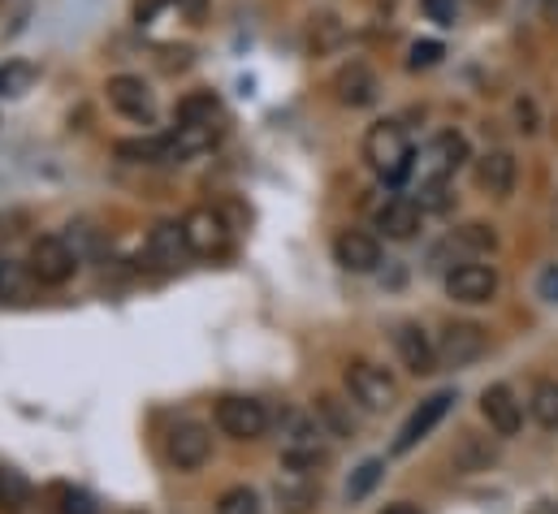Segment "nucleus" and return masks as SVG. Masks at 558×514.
<instances>
[{"label":"nucleus","instance_id":"nucleus-1","mask_svg":"<svg viewBox=\"0 0 558 514\" xmlns=\"http://www.w3.org/2000/svg\"><path fill=\"white\" fill-rule=\"evenodd\" d=\"M364 160L377 178H386L390 186H399L412 169H416V147L408 138V130L399 122H377L364 134Z\"/></svg>","mask_w":558,"mask_h":514},{"label":"nucleus","instance_id":"nucleus-2","mask_svg":"<svg viewBox=\"0 0 558 514\" xmlns=\"http://www.w3.org/2000/svg\"><path fill=\"white\" fill-rule=\"evenodd\" d=\"M342 381H347V393H351L364 411H390L395 397H399V381H395L386 368L368 364V359H351Z\"/></svg>","mask_w":558,"mask_h":514},{"label":"nucleus","instance_id":"nucleus-3","mask_svg":"<svg viewBox=\"0 0 558 514\" xmlns=\"http://www.w3.org/2000/svg\"><path fill=\"white\" fill-rule=\"evenodd\" d=\"M182 234H186V247L195 259H221L230 256V225L221 212L213 208H195L182 217Z\"/></svg>","mask_w":558,"mask_h":514},{"label":"nucleus","instance_id":"nucleus-4","mask_svg":"<svg viewBox=\"0 0 558 514\" xmlns=\"http://www.w3.org/2000/svg\"><path fill=\"white\" fill-rule=\"evenodd\" d=\"M217 428H221L226 437H234V441H260V437L269 432V411H265V402H256V397L230 393V397L217 402Z\"/></svg>","mask_w":558,"mask_h":514},{"label":"nucleus","instance_id":"nucleus-5","mask_svg":"<svg viewBox=\"0 0 558 514\" xmlns=\"http://www.w3.org/2000/svg\"><path fill=\"white\" fill-rule=\"evenodd\" d=\"M485 351H489V333L481 325H472V320H454L437 338V364H446V368H468Z\"/></svg>","mask_w":558,"mask_h":514},{"label":"nucleus","instance_id":"nucleus-6","mask_svg":"<svg viewBox=\"0 0 558 514\" xmlns=\"http://www.w3.org/2000/svg\"><path fill=\"white\" fill-rule=\"evenodd\" d=\"M165 450H169V463L178 472H199L213 458V432L204 424H195V419H182V424L169 428Z\"/></svg>","mask_w":558,"mask_h":514},{"label":"nucleus","instance_id":"nucleus-7","mask_svg":"<svg viewBox=\"0 0 558 514\" xmlns=\"http://www.w3.org/2000/svg\"><path fill=\"white\" fill-rule=\"evenodd\" d=\"M468 160V138L459 130H441L424 151H420V182H450L454 169Z\"/></svg>","mask_w":558,"mask_h":514},{"label":"nucleus","instance_id":"nucleus-8","mask_svg":"<svg viewBox=\"0 0 558 514\" xmlns=\"http://www.w3.org/2000/svg\"><path fill=\"white\" fill-rule=\"evenodd\" d=\"M446 294L454 303H468V307H481L498 294V268L494 264H459L446 272Z\"/></svg>","mask_w":558,"mask_h":514},{"label":"nucleus","instance_id":"nucleus-9","mask_svg":"<svg viewBox=\"0 0 558 514\" xmlns=\"http://www.w3.org/2000/svg\"><path fill=\"white\" fill-rule=\"evenodd\" d=\"M74 268H78V256H74V247L65 238H52L48 234V238H39L31 247V277L39 285H65L74 277Z\"/></svg>","mask_w":558,"mask_h":514},{"label":"nucleus","instance_id":"nucleus-10","mask_svg":"<svg viewBox=\"0 0 558 514\" xmlns=\"http://www.w3.org/2000/svg\"><path fill=\"white\" fill-rule=\"evenodd\" d=\"M450 402H454V393H446V389H441V393H433V397H424L416 411L408 415V424L399 428V437H395L390 454H412L420 441H424V437H428V432H433V428L446 419Z\"/></svg>","mask_w":558,"mask_h":514},{"label":"nucleus","instance_id":"nucleus-11","mask_svg":"<svg viewBox=\"0 0 558 514\" xmlns=\"http://www.w3.org/2000/svg\"><path fill=\"white\" fill-rule=\"evenodd\" d=\"M105 91H109V109H113V113H122V118H131V122H143V126L156 118L151 91H147V83H143L140 74H113Z\"/></svg>","mask_w":558,"mask_h":514},{"label":"nucleus","instance_id":"nucleus-12","mask_svg":"<svg viewBox=\"0 0 558 514\" xmlns=\"http://www.w3.org/2000/svg\"><path fill=\"white\" fill-rule=\"evenodd\" d=\"M481 415L498 437H515L524 428V402L511 386H489L481 393Z\"/></svg>","mask_w":558,"mask_h":514},{"label":"nucleus","instance_id":"nucleus-13","mask_svg":"<svg viewBox=\"0 0 558 514\" xmlns=\"http://www.w3.org/2000/svg\"><path fill=\"white\" fill-rule=\"evenodd\" d=\"M515 182H520V160H515L507 147H494V151H485V156L476 160V186H481L485 195L507 199V195L515 191Z\"/></svg>","mask_w":558,"mask_h":514},{"label":"nucleus","instance_id":"nucleus-14","mask_svg":"<svg viewBox=\"0 0 558 514\" xmlns=\"http://www.w3.org/2000/svg\"><path fill=\"white\" fill-rule=\"evenodd\" d=\"M333 259H338L347 272H377V264H381V243H377V234H368V230H338V238H333Z\"/></svg>","mask_w":558,"mask_h":514},{"label":"nucleus","instance_id":"nucleus-15","mask_svg":"<svg viewBox=\"0 0 558 514\" xmlns=\"http://www.w3.org/2000/svg\"><path fill=\"white\" fill-rule=\"evenodd\" d=\"M420 221H424V208H420L416 199H408V195H395V199H386V204L377 208V230H381L390 243L416 238Z\"/></svg>","mask_w":558,"mask_h":514},{"label":"nucleus","instance_id":"nucleus-16","mask_svg":"<svg viewBox=\"0 0 558 514\" xmlns=\"http://www.w3.org/2000/svg\"><path fill=\"white\" fill-rule=\"evenodd\" d=\"M395 346H399V359H403V368H408L412 377L437 372V346L428 342V333H424L420 325H399Z\"/></svg>","mask_w":558,"mask_h":514},{"label":"nucleus","instance_id":"nucleus-17","mask_svg":"<svg viewBox=\"0 0 558 514\" xmlns=\"http://www.w3.org/2000/svg\"><path fill=\"white\" fill-rule=\"evenodd\" d=\"M333 91H338V100H342V105H351V109H368V105L377 100L381 83H377V74H373L368 65L351 61L347 70H338V78H333Z\"/></svg>","mask_w":558,"mask_h":514},{"label":"nucleus","instance_id":"nucleus-18","mask_svg":"<svg viewBox=\"0 0 558 514\" xmlns=\"http://www.w3.org/2000/svg\"><path fill=\"white\" fill-rule=\"evenodd\" d=\"M147 256H151V264H160V268H178L182 259L191 256L182 225L178 221H156L151 234H147Z\"/></svg>","mask_w":558,"mask_h":514},{"label":"nucleus","instance_id":"nucleus-19","mask_svg":"<svg viewBox=\"0 0 558 514\" xmlns=\"http://www.w3.org/2000/svg\"><path fill=\"white\" fill-rule=\"evenodd\" d=\"M217 113H221V96L208 91V87L186 91V96L173 105V122H178V126H208V122H217Z\"/></svg>","mask_w":558,"mask_h":514},{"label":"nucleus","instance_id":"nucleus-20","mask_svg":"<svg viewBox=\"0 0 558 514\" xmlns=\"http://www.w3.org/2000/svg\"><path fill=\"white\" fill-rule=\"evenodd\" d=\"M494 458H498V450H494L485 437H476V432H459V441H454V450H450V463H454L463 476L489 472Z\"/></svg>","mask_w":558,"mask_h":514},{"label":"nucleus","instance_id":"nucleus-21","mask_svg":"<svg viewBox=\"0 0 558 514\" xmlns=\"http://www.w3.org/2000/svg\"><path fill=\"white\" fill-rule=\"evenodd\" d=\"M316 480L307 476V472H281L278 480V502L286 511H307L312 502H316Z\"/></svg>","mask_w":558,"mask_h":514},{"label":"nucleus","instance_id":"nucleus-22","mask_svg":"<svg viewBox=\"0 0 558 514\" xmlns=\"http://www.w3.org/2000/svg\"><path fill=\"white\" fill-rule=\"evenodd\" d=\"M312 411H316V419H320V428H325L329 437H355V415H351L333 393H320Z\"/></svg>","mask_w":558,"mask_h":514},{"label":"nucleus","instance_id":"nucleus-23","mask_svg":"<svg viewBox=\"0 0 558 514\" xmlns=\"http://www.w3.org/2000/svg\"><path fill=\"white\" fill-rule=\"evenodd\" d=\"M26 506H31V480L13 467H0V511L22 514Z\"/></svg>","mask_w":558,"mask_h":514},{"label":"nucleus","instance_id":"nucleus-24","mask_svg":"<svg viewBox=\"0 0 558 514\" xmlns=\"http://www.w3.org/2000/svg\"><path fill=\"white\" fill-rule=\"evenodd\" d=\"M113 151H118V160H131V164H165V134H151V138H122Z\"/></svg>","mask_w":558,"mask_h":514},{"label":"nucleus","instance_id":"nucleus-25","mask_svg":"<svg viewBox=\"0 0 558 514\" xmlns=\"http://www.w3.org/2000/svg\"><path fill=\"white\" fill-rule=\"evenodd\" d=\"M35 78H39V70L31 65V61H4L0 65V96H26L31 87H35Z\"/></svg>","mask_w":558,"mask_h":514},{"label":"nucleus","instance_id":"nucleus-26","mask_svg":"<svg viewBox=\"0 0 558 514\" xmlns=\"http://www.w3.org/2000/svg\"><path fill=\"white\" fill-rule=\"evenodd\" d=\"M529 411H533V419L542 424V428H558V381H542V386L533 389V397H529Z\"/></svg>","mask_w":558,"mask_h":514},{"label":"nucleus","instance_id":"nucleus-27","mask_svg":"<svg viewBox=\"0 0 558 514\" xmlns=\"http://www.w3.org/2000/svg\"><path fill=\"white\" fill-rule=\"evenodd\" d=\"M381 472H386V463H381V458H364V463L355 467V476L347 480V498H351V502H364V498L377 489Z\"/></svg>","mask_w":558,"mask_h":514},{"label":"nucleus","instance_id":"nucleus-28","mask_svg":"<svg viewBox=\"0 0 558 514\" xmlns=\"http://www.w3.org/2000/svg\"><path fill=\"white\" fill-rule=\"evenodd\" d=\"M217 514H260V493L247 485H234L217 498Z\"/></svg>","mask_w":558,"mask_h":514},{"label":"nucleus","instance_id":"nucleus-29","mask_svg":"<svg viewBox=\"0 0 558 514\" xmlns=\"http://www.w3.org/2000/svg\"><path fill=\"white\" fill-rule=\"evenodd\" d=\"M338 39H342V26H338V17H333V13L312 17V48H316V52H329Z\"/></svg>","mask_w":558,"mask_h":514},{"label":"nucleus","instance_id":"nucleus-30","mask_svg":"<svg viewBox=\"0 0 558 514\" xmlns=\"http://www.w3.org/2000/svg\"><path fill=\"white\" fill-rule=\"evenodd\" d=\"M459 243H463V247H472V252H494V247H498V234H494L489 225L472 221V225H463V230H459Z\"/></svg>","mask_w":558,"mask_h":514},{"label":"nucleus","instance_id":"nucleus-31","mask_svg":"<svg viewBox=\"0 0 558 514\" xmlns=\"http://www.w3.org/2000/svg\"><path fill=\"white\" fill-rule=\"evenodd\" d=\"M515 130H520V134H537V130H542V109H537L533 96H520V100H515Z\"/></svg>","mask_w":558,"mask_h":514},{"label":"nucleus","instance_id":"nucleus-32","mask_svg":"<svg viewBox=\"0 0 558 514\" xmlns=\"http://www.w3.org/2000/svg\"><path fill=\"white\" fill-rule=\"evenodd\" d=\"M441 57H446V48H441L437 39H420V44H412V61H408V65H412V70H433Z\"/></svg>","mask_w":558,"mask_h":514},{"label":"nucleus","instance_id":"nucleus-33","mask_svg":"<svg viewBox=\"0 0 558 514\" xmlns=\"http://www.w3.org/2000/svg\"><path fill=\"white\" fill-rule=\"evenodd\" d=\"M420 4H424L428 22H437V26H454L459 22V0H420Z\"/></svg>","mask_w":558,"mask_h":514},{"label":"nucleus","instance_id":"nucleus-34","mask_svg":"<svg viewBox=\"0 0 558 514\" xmlns=\"http://www.w3.org/2000/svg\"><path fill=\"white\" fill-rule=\"evenodd\" d=\"M57 498H61V514H100L83 489H57Z\"/></svg>","mask_w":558,"mask_h":514},{"label":"nucleus","instance_id":"nucleus-35","mask_svg":"<svg viewBox=\"0 0 558 514\" xmlns=\"http://www.w3.org/2000/svg\"><path fill=\"white\" fill-rule=\"evenodd\" d=\"M537 298H546V303H558V264L542 268V277H537Z\"/></svg>","mask_w":558,"mask_h":514},{"label":"nucleus","instance_id":"nucleus-36","mask_svg":"<svg viewBox=\"0 0 558 514\" xmlns=\"http://www.w3.org/2000/svg\"><path fill=\"white\" fill-rule=\"evenodd\" d=\"M529 514H558V502L555 498H542V502H533V511Z\"/></svg>","mask_w":558,"mask_h":514},{"label":"nucleus","instance_id":"nucleus-37","mask_svg":"<svg viewBox=\"0 0 558 514\" xmlns=\"http://www.w3.org/2000/svg\"><path fill=\"white\" fill-rule=\"evenodd\" d=\"M381 514H424V511H416L412 502H395V506H386Z\"/></svg>","mask_w":558,"mask_h":514},{"label":"nucleus","instance_id":"nucleus-38","mask_svg":"<svg viewBox=\"0 0 558 514\" xmlns=\"http://www.w3.org/2000/svg\"><path fill=\"white\" fill-rule=\"evenodd\" d=\"M0 281H4V268H0Z\"/></svg>","mask_w":558,"mask_h":514}]
</instances>
